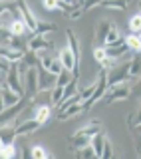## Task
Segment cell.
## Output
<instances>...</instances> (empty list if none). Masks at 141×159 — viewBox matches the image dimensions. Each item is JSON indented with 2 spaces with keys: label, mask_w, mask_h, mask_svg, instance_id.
Masks as SVG:
<instances>
[{
  "label": "cell",
  "mask_w": 141,
  "mask_h": 159,
  "mask_svg": "<svg viewBox=\"0 0 141 159\" xmlns=\"http://www.w3.org/2000/svg\"><path fill=\"white\" fill-rule=\"evenodd\" d=\"M56 84H58L56 74H52V72H48L46 68L38 66V88H40V92H48V89H52Z\"/></svg>",
  "instance_id": "cell-8"
},
{
  "label": "cell",
  "mask_w": 141,
  "mask_h": 159,
  "mask_svg": "<svg viewBox=\"0 0 141 159\" xmlns=\"http://www.w3.org/2000/svg\"><path fill=\"white\" fill-rule=\"evenodd\" d=\"M50 116H52V106L50 103H38L36 107H34V121H38L40 125H44V123H48Z\"/></svg>",
  "instance_id": "cell-11"
},
{
  "label": "cell",
  "mask_w": 141,
  "mask_h": 159,
  "mask_svg": "<svg viewBox=\"0 0 141 159\" xmlns=\"http://www.w3.org/2000/svg\"><path fill=\"white\" fill-rule=\"evenodd\" d=\"M102 131V121L99 119H95V121H89L88 125H84L82 129H78V131L74 133L72 137H70V149H82V147H88L89 141H92V137L95 135V133Z\"/></svg>",
  "instance_id": "cell-1"
},
{
  "label": "cell",
  "mask_w": 141,
  "mask_h": 159,
  "mask_svg": "<svg viewBox=\"0 0 141 159\" xmlns=\"http://www.w3.org/2000/svg\"><path fill=\"white\" fill-rule=\"evenodd\" d=\"M141 76V58L139 54H133L129 60V78H139Z\"/></svg>",
  "instance_id": "cell-28"
},
{
  "label": "cell",
  "mask_w": 141,
  "mask_h": 159,
  "mask_svg": "<svg viewBox=\"0 0 141 159\" xmlns=\"http://www.w3.org/2000/svg\"><path fill=\"white\" fill-rule=\"evenodd\" d=\"M40 127L38 121L34 119H26V121H18L16 123V135H32L34 131Z\"/></svg>",
  "instance_id": "cell-14"
},
{
  "label": "cell",
  "mask_w": 141,
  "mask_h": 159,
  "mask_svg": "<svg viewBox=\"0 0 141 159\" xmlns=\"http://www.w3.org/2000/svg\"><path fill=\"white\" fill-rule=\"evenodd\" d=\"M75 157H78V159H98L89 145L88 147H82V149H75Z\"/></svg>",
  "instance_id": "cell-33"
},
{
  "label": "cell",
  "mask_w": 141,
  "mask_h": 159,
  "mask_svg": "<svg viewBox=\"0 0 141 159\" xmlns=\"http://www.w3.org/2000/svg\"><path fill=\"white\" fill-rule=\"evenodd\" d=\"M16 125L12 123H8V125H2L0 127V143L2 145H8V143H14L16 141Z\"/></svg>",
  "instance_id": "cell-13"
},
{
  "label": "cell",
  "mask_w": 141,
  "mask_h": 159,
  "mask_svg": "<svg viewBox=\"0 0 141 159\" xmlns=\"http://www.w3.org/2000/svg\"><path fill=\"white\" fill-rule=\"evenodd\" d=\"M4 82H6V72H4V70H0V88L4 86Z\"/></svg>",
  "instance_id": "cell-42"
},
{
  "label": "cell",
  "mask_w": 141,
  "mask_h": 159,
  "mask_svg": "<svg viewBox=\"0 0 141 159\" xmlns=\"http://www.w3.org/2000/svg\"><path fill=\"white\" fill-rule=\"evenodd\" d=\"M4 109V102H2V93H0V111Z\"/></svg>",
  "instance_id": "cell-43"
},
{
  "label": "cell",
  "mask_w": 141,
  "mask_h": 159,
  "mask_svg": "<svg viewBox=\"0 0 141 159\" xmlns=\"http://www.w3.org/2000/svg\"><path fill=\"white\" fill-rule=\"evenodd\" d=\"M129 60L115 62L113 66L105 72V76H107V88L115 86V84H121V82H129Z\"/></svg>",
  "instance_id": "cell-2"
},
{
  "label": "cell",
  "mask_w": 141,
  "mask_h": 159,
  "mask_svg": "<svg viewBox=\"0 0 141 159\" xmlns=\"http://www.w3.org/2000/svg\"><path fill=\"white\" fill-rule=\"evenodd\" d=\"M48 155H50V153L42 145H34L32 149H30V159H46Z\"/></svg>",
  "instance_id": "cell-32"
},
{
  "label": "cell",
  "mask_w": 141,
  "mask_h": 159,
  "mask_svg": "<svg viewBox=\"0 0 141 159\" xmlns=\"http://www.w3.org/2000/svg\"><path fill=\"white\" fill-rule=\"evenodd\" d=\"M20 109H22V102H18L16 106L4 107L2 111H0V127H2V125H8V123H12L14 119L20 116Z\"/></svg>",
  "instance_id": "cell-10"
},
{
  "label": "cell",
  "mask_w": 141,
  "mask_h": 159,
  "mask_svg": "<svg viewBox=\"0 0 141 159\" xmlns=\"http://www.w3.org/2000/svg\"><path fill=\"white\" fill-rule=\"evenodd\" d=\"M111 155H113V147H111V141H105V145H103V151H102V157L99 159H111Z\"/></svg>",
  "instance_id": "cell-37"
},
{
  "label": "cell",
  "mask_w": 141,
  "mask_h": 159,
  "mask_svg": "<svg viewBox=\"0 0 141 159\" xmlns=\"http://www.w3.org/2000/svg\"><path fill=\"white\" fill-rule=\"evenodd\" d=\"M0 157H4V159H20V149L16 147V143L0 145Z\"/></svg>",
  "instance_id": "cell-21"
},
{
  "label": "cell",
  "mask_w": 141,
  "mask_h": 159,
  "mask_svg": "<svg viewBox=\"0 0 141 159\" xmlns=\"http://www.w3.org/2000/svg\"><path fill=\"white\" fill-rule=\"evenodd\" d=\"M4 86L10 88L14 93L18 96H24V86H22V76H20V70H18V62H12L6 72V82Z\"/></svg>",
  "instance_id": "cell-4"
},
{
  "label": "cell",
  "mask_w": 141,
  "mask_h": 159,
  "mask_svg": "<svg viewBox=\"0 0 141 159\" xmlns=\"http://www.w3.org/2000/svg\"><path fill=\"white\" fill-rule=\"evenodd\" d=\"M24 56V52L22 50H18V48H12V46H0V58L4 60V62H8V64H12V62H20Z\"/></svg>",
  "instance_id": "cell-12"
},
{
  "label": "cell",
  "mask_w": 141,
  "mask_h": 159,
  "mask_svg": "<svg viewBox=\"0 0 141 159\" xmlns=\"http://www.w3.org/2000/svg\"><path fill=\"white\" fill-rule=\"evenodd\" d=\"M62 102H64V88L62 86H54L50 89V106L58 107Z\"/></svg>",
  "instance_id": "cell-27"
},
{
  "label": "cell",
  "mask_w": 141,
  "mask_h": 159,
  "mask_svg": "<svg viewBox=\"0 0 141 159\" xmlns=\"http://www.w3.org/2000/svg\"><path fill=\"white\" fill-rule=\"evenodd\" d=\"M139 40H141V36H139Z\"/></svg>",
  "instance_id": "cell-48"
},
{
  "label": "cell",
  "mask_w": 141,
  "mask_h": 159,
  "mask_svg": "<svg viewBox=\"0 0 141 159\" xmlns=\"http://www.w3.org/2000/svg\"><path fill=\"white\" fill-rule=\"evenodd\" d=\"M20 62L24 64L26 68H38L40 66V56H38V52H34V50H24V56Z\"/></svg>",
  "instance_id": "cell-20"
},
{
  "label": "cell",
  "mask_w": 141,
  "mask_h": 159,
  "mask_svg": "<svg viewBox=\"0 0 141 159\" xmlns=\"http://www.w3.org/2000/svg\"><path fill=\"white\" fill-rule=\"evenodd\" d=\"M38 56H40V66L46 68L48 72L56 74V76L62 72V64L58 60V54L50 52V50H44V52H38Z\"/></svg>",
  "instance_id": "cell-6"
},
{
  "label": "cell",
  "mask_w": 141,
  "mask_h": 159,
  "mask_svg": "<svg viewBox=\"0 0 141 159\" xmlns=\"http://www.w3.org/2000/svg\"><path fill=\"white\" fill-rule=\"evenodd\" d=\"M141 123V103L137 106V109H135V113L131 117H129V125H139Z\"/></svg>",
  "instance_id": "cell-38"
},
{
  "label": "cell",
  "mask_w": 141,
  "mask_h": 159,
  "mask_svg": "<svg viewBox=\"0 0 141 159\" xmlns=\"http://www.w3.org/2000/svg\"><path fill=\"white\" fill-rule=\"evenodd\" d=\"M93 58H95V62L102 66V70H109L113 66V60H109L107 58V54H105V50H103V46H95L93 48Z\"/></svg>",
  "instance_id": "cell-17"
},
{
  "label": "cell",
  "mask_w": 141,
  "mask_h": 159,
  "mask_svg": "<svg viewBox=\"0 0 141 159\" xmlns=\"http://www.w3.org/2000/svg\"><path fill=\"white\" fill-rule=\"evenodd\" d=\"M22 86H24V92L30 99L36 98V93L40 92L38 88V68H28L26 74L22 76Z\"/></svg>",
  "instance_id": "cell-5"
},
{
  "label": "cell",
  "mask_w": 141,
  "mask_h": 159,
  "mask_svg": "<svg viewBox=\"0 0 141 159\" xmlns=\"http://www.w3.org/2000/svg\"><path fill=\"white\" fill-rule=\"evenodd\" d=\"M139 14H141V8H139Z\"/></svg>",
  "instance_id": "cell-46"
},
{
  "label": "cell",
  "mask_w": 141,
  "mask_h": 159,
  "mask_svg": "<svg viewBox=\"0 0 141 159\" xmlns=\"http://www.w3.org/2000/svg\"><path fill=\"white\" fill-rule=\"evenodd\" d=\"M131 93H135L139 99H141V76L137 78V82H135V86H131Z\"/></svg>",
  "instance_id": "cell-40"
},
{
  "label": "cell",
  "mask_w": 141,
  "mask_h": 159,
  "mask_svg": "<svg viewBox=\"0 0 141 159\" xmlns=\"http://www.w3.org/2000/svg\"><path fill=\"white\" fill-rule=\"evenodd\" d=\"M113 24L109 22V20H102V22H98V26H95V42H98V46H103L105 42V36H107V32L111 30Z\"/></svg>",
  "instance_id": "cell-16"
},
{
  "label": "cell",
  "mask_w": 141,
  "mask_h": 159,
  "mask_svg": "<svg viewBox=\"0 0 141 159\" xmlns=\"http://www.w3.org/2000/svg\"><path fill=\"white\" fill-rule=\"evenodd\" d=\"M42 4H44L46 10H64V12H68V10L74 6V4L64 2V0H42Z\"/></svg>",
  "instance_id": "cell-23"
},
{
  "label": "cell",
  "mask_w": 141,
  "mask_h": 159,
  "mask_svg": "<svg viewBox=\"0 0 141 159\" xmlns=\"http://www.w3.org/2000/svg\"><path fill=\"white\" fill-rule=\"evenodd\" d=\"M99 4H102V0H84V2H82V8L84 10H89V8L99 6Z\"/></svg>",
  "instance_id": "cell-39"
},
{
  "label": "cell",
  "mask_w": 141,
  "mask_h": 159,
  "mask_svg": "<svg viewBox=\"0 0 141 159\" xmlns=\"http://www.w3.org/2000/svg\"><path fill=\"white\" fill-rule=\"evenodd\" d=\"M66 38H68V48L72 50L74 58L80 62V42H78V38H75V34L72 30H66Z\"/></svg>",
  "instance_id": "cell-24"
},
{
  "label": "cell",
  "mask_w": 141,
  "mask_h": 159,
  "mask_svg": "<svg viewBox=\"0 0 141 159\" xmlns=\"http://www.w3.org/2000/svg\"><path fill=\"white\" fill-rule=\"evenodd\" d=\"M10 40H12V34L6 26H0V46H10Z\"/></svg>",
  "instance_id": "cell-35"
},
{
  "label": "cell",
  "mask_w": 141,
  "mask_h": 159,
  "mask_svg": "<svg viewBox=\"0 0 141 159\" xmlns=\"http://www.w3.org/2000/svg\"><path fill=\"white\" fill-rule=\"evenodd\" d=\"M111 159H119V157H117V155H111Z\"/></svg>",
  "instance_id": "cell-44"
},
{
  "label": "cell",
  "mask_w": 141,
  "mask_h": 159,
  "mask_svg": "<svg viewBox=\"0 0 141 159\" xmlns=\"http://www.w3.org/2000/svg\"><path fill=\"white\" fill-rule=\"evenodd\" d=\"M82 12H84V8L80 6V4H74V6L66 12V16H68L70 20H78L80 16H82Z\"/></svg>",
  "instance_id": "cell-36"
},
{
  "label": "cell",
  "mask_w": 141,
  "mask_h": 159,
  "mask_svg": "<svg viewBox=\"0 0 141 159\" xmlns=\"http://www.w3.org/2000/svg\"><path fill=\"white\" fill-rule=\"evenodd\" d=\"M133 127H137V143H135V145H137V151L141 155V123L139 125H133Z\"/></svg>",
  "instance_id": "cell-41"
},
{
  "label": "cell",
  "mask_w": 141,
  "mask_h": 159,
  "mask_svg": "<svg viewBox=\"0 0 141 159\" xmlns=\"http://www.w3.org/2000/svg\"><path fill=\"white\" fill-rule=\"evenodd\" d=\"M131 4V0H102V8H111V10H125Z\"/></svg>",
  "instance_id": "cell-26"
},
{
  "label": "cell",
  "mask_w": 141,
  "mask_h": 159,
  "mask_svg": "<svg viewBox=\"0 0 141 159\" xmlns=\"http://www.w3.org/2000/svg\"><path fill=\"white\" fill-rule=\"evenodd\" d=\"M75 93H78V80L72 78V82L64 86V99L72 98V96H75Z\"/></svg>",
  "instance_id": "cell-31"
},
{
  "label": "cell",
  "mask_w": 141,
  "mask_h": 159,
  "mask_svg": "<svg viewBox=\"0 0 141 159\" xmlns=\"http://www.w3.org/2000/svg\"><path fill=\"white\" fill-rule=\"evenodd\" d=\"M105 141H107V135H105L103 131H99V133H95V135L92 137V141H89V147H92V151L95 153V157H102V151H103V145H105Z\"/></svg>",
  "instance_id": "cell-15"
},
{
  "label": "cell",
  "mask_w": 141,
  "mask_h": 159,
  "mask_svg": "<svg viewBox=\"0 0 141 159\" xmlns=\"http://www.w3.org/2000/svg\"><path fill=\"white\" fill-rule=\"evenodd\" d=\"M119 42H123L121 32H119V28H117V26H111V30H109L107 36H105L103 46H113V44H119Z\"/></svg>",
  "instance_id": "cell-25"
},
{
  "label": "cell",
  "mask_w": 141,
  "mask_h": 159,
  "mask_svg": "<svg viewBox=\"0 0 141 159\" xmlns=\"http://www.w3.org/2000/svg\"><path fill=\"white\" fill-rule=\"evenodd\" d=\"M72 78H74V76H72V72H68V70H64V68H62V72L58 74V84H56V86H62V88H64L66 84L72 82Z\"/></svg>",
  "instance_id": "cell-34"
},
{
  "label": "cell",
  "mask_w": 141,
  "mask_h": 159,
  "mask_svg": "<svg viewBox=\"0 0 141 159\" xmlns=\"http://www.w3.org/2000/svg\"><path fill=\"white\" fill-rule=\"evenodd\" d=\"M16 8H18V12H20V18H22L24 24H26V28L34 34V30H36V24H38V18L34 16V12L30 10V6L24 2V0H16Z\"/></svg>",
  "instance_id": "cell-7"
},
{
  "label": "cell",
  "mask_w": 141,
  "mask_h": 159,
  "mask_svg": "<svg viewBox=\"0 0 141 159\" xmlns=\"http://www.w3.org/2000/svg\"><path fill=\"white\" fill-rule=\"evenodd\" d=\"M123 42H125V46H127V50L131 54H141V40H139V36L129 34V36L123 38Z\"/></svg>",
  "instance_id": "cell-22"
},
{
  "label": "cell",
  "mask_w": 141,
  "mask_h": 159,
  "mask_svg": "<svg viewBox=\"0 0 141 159\" xmlns=\"http://www.w3.org/2000/svg\"><path fill=\"white\" fill-rule=\"evenodd\" d=\"M56 32V24H50V22H40L36 24V30H34V34H40V36H48V34Z\"/></svg>",
  "instance_id": "cell-29"
},
{
  "label": "cell",
  "mask_w": 141,
  "mask_h": 159,
  "mask_svg": "<svg viewBox=\"0 0 141 159\" xmlns=\"http://www.w3.org/2000/svg\"><path fill=\"white\" fill-rule=\"evenodd\" d=\"M0 159H4V157H0Z\"/></svg>",
  "instance_id": "cell-47"
},
{
  "label": "cell",
  "mask_w": 141,
  "mask_h": 159,
  "mask_svg": "<svg viewBox=\"0 0 141 159\" xmlns=\"http://www.w3.org/2000/svg\"><path fill=\"white\" fill-rule=\"evenodd\" d=\"M0 145H2V143H0Z\"/></svg>",
  "instance_id": "cell-49"
},
{
  "label": "cell",
  "mask_w": 141,
  "mask_h": 159,
  "mask_svg": "<svg viewBox=\"0 0 141 159\" xmlns=\"http://www.w3.org/2000/svg\"><path fill=\"white\" fill-rule=\"evenodd\" d=\"M8 30H10V34H12V36H26V34L30 32L22 18H14L12 22L8 24Z\"/></svg>",
  "instance_id": "cell-19"
},
{
  "label": "cell",
  "mask_w": 141,
  "mask_h": 159,
  "mask_svg": "<svg viewBox=\"0 0 141 159\" xmlns=\"http://www.w3.org/2000/svg\"><path fill=\"white\" fill-rule=\"evenodd\" d=\"M46 159H54V157H52V155H48V157H46Z\"/></svg>",
  "instance_id": "cell-45"
},
{
  "label": "cell",
  "mask_w": 141,
  "mask_h": 159,
  "mask_svg": "<svg viewBox=\"0 0 141 159\" xmlns=\"http://www.w3.org/2000/svg\"><path fill=\"white\" fill-rule=\"evenodd\" d=\"M129 32L135 34V36H141V14H133L131 20H129Z\"/></svg>",
  "instance_id": "cell-30"
},
{
  "label": "cell",
  "mask_w": 141,
  "mask_h": 159,
  "mask_svg": "<svg viewBox=\"0 0 141 159\" xmlns=\"http://www.w3.org/2000/svg\"><path fill=\"white\" fill-rule=\"evenodd\" d=\"M0 93H2V102H4V107H10V106H16L18 102H22V96H18V93H14L10 88L2 86L0 88Z\"/></svg>",
  "instance_id": "cell-18"
},
{
  "label": "cell",
  "mask_w": 141,
  "mask_h": 159,
  "mask_svg": "<svg viewBox=\"0 0 141 159\" xmlns=\"http://www.w3.org/2000/svg\"><path fill=\"white\" fill-rule=\"evenodd\" d=\"M131 96V84L129 82H121V84H115V86H109L105 96L102 98V102L109 103H115V102H121V99H127Z\"/></svg>",
  "instance_id": "cell-3"
},
{
  "label": "cell",
  "mask_w": 141,
  "mask_h": 159,
  "mask_svg": "<svg viewBox=\"0 0 141 159\" xmlns=\"http://www.w3.org/2000/svg\"><path fill=\"white\" fill-rule=\"evenodd\" d=\"M28 50L34 52H44V50H52V42L48 36H40V34H32L28 40Z\"/></svg>",
  "instance_id": "cell-9"
}]
</instances>
